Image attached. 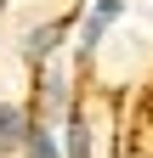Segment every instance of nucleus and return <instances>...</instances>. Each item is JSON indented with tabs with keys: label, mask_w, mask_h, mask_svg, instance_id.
I'll use <instances>...</instances> for the list:
<instances>
[{
	"label": "nucleus",
	"mask_w": 153,
	"mask_h": 158,
	"mask_svg": "<svg viewBox=\"0 0 153 158\" xmlns=\"http://www.w3.org/2000/svg\"><path fill=\"white\" fill-rule=\"evenodd\" d=\"M119 6H125V0H97V6H91L85 11V28H80V51L91 56V51H97V40L113 28V17H119Z\"/></svg>",
	"instance_id": "f257e3e1"
},
{
	"label": "nucleus",
	"mask_w": 153,
	"mask_h": 158,
	"mask_svg": "<svg viewBox=\"0 0 153 158\" xmlns=\"http://www.w3.org/2000/svg\"><path fill=\"white\" fill-rule=\"evenodd\" d=\"M23 147H28V158H57V141H51V130H46V124H28Z\"/></svg>",
	"instance_id": "20e7f679"
},
{
	"label": "nucleus",
	"mask_w": 153,
	"mask_h": 158,
	"mask_svg": "<svg viewBox=\"0 0 153 158\" xmlns=\"http://www.w3.org/2000/svg\"><path fill=\"white\" fill-rule=\"evenodd\" d=\"M28 135V124H23V113L17 107H0V147H17Z\"/></svg>",
	"instance_id": "7ed1b4c3"
},
{
	"label": "nucleus",
	"mask_w": 153,
	"mask_h": 158,
	"mask_svg": "<svg viewBox=\"0 0 153 158\" xmlns=\"http://www.w3.org/2000/svg\"><path fill=\"white\" fill-rule=\"evenodd\" d=\"M63 34H68V23H40V28L23 40V56H28V62H46V56L57 51V40H63Z\"/></svg>",
	"instance_id": "f03ea898"
},
{
	"label": "nucleus",
	"mask_w": 153,
	"mask_h": 158,
	"mask_svg": "<svg viewBox=\"0 0 153 158\" xmlns=\"http://www.w3.org/2000/svg\"><path fill=\"white\" fill-rule=\"evenodd\" d=\"M0 6H6V0H0Z\"/></svg>",
	"instance_id": "423d86ee"
},
{
	"label": "nucleus",
	"mask_w": 153,
	"mask_h": 158,
	"mask_svg": "<svg viewBox=\"0 0 153 158\" xmlns=\"http://www.w3.org/2000/svg\"><path fill=\"white\" fill-rule=\"evenodd\" d=\"M68 158H91V135H85V118H68Z\"/></svg>",
	"instance_id": "39448f33"
}]
</instances>
